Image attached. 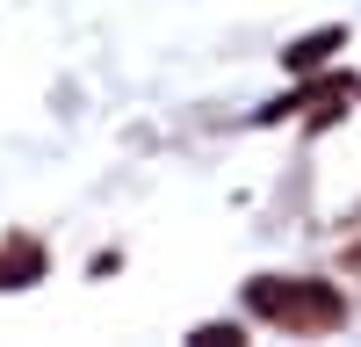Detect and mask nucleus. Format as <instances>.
<instances>
[{
  "instance_id": "obj_1",
  "label": "nucleus",
  "mask_w": 361,
  "mask_h": 347,
  "mask_svg": "<svg viewBox=\"0 0 361 347\" xmlns=\"http://www.w3.org/2000/svg\"><path fill=\"white\" fill-rule=\"evenodd\" d=\"M246 304L260 311V318H275V326H340L347 318V304L333 297V289H311V282H253L246 289Z\"/></svg>"
},
{
  "instance_id": "obj_2",
  "label": "nucleus",
  "mask_w": 361,
  "mask_h": 347,
  "mask_svg": "<svg viewBox=\"0 0 361 347\" xmlns=\"http://www.w3.org/2000/svg\"><path fill=\"white\" fill-rule=\"evenodd\" d=\"M37 275H44V253L37 246H22V239L0 246V289H22V282H37Z\"/></svg>"
},
{
  "instance_id": "obj_3",
  "label": "nucleus",
  "mask_w": 361,
  "mask_h": 347,
  "mask_svg": "<svg viewBox=\"0 0 361 347\" xmlns=\"http://www.w3.org/2000/svg\"><path fill=\"white\" fill-rule=\"evenodd\" d=\"M347 44V29H318V37H296L289 44V73H311V66H325V58H333Z\"/></svg>"
}]
</instances>
